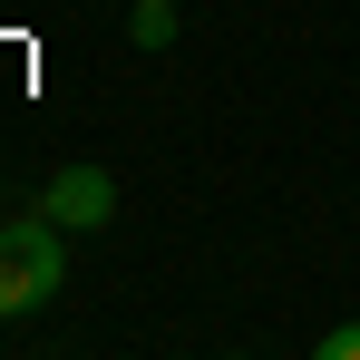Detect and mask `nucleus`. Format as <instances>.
Returning a JSON list of instances; mask_svg holds the SVG:
<instances>
[{
    "label": "nucleus",
    "instance_id": "f257e3e1",
    "mask_svg": "<svg viewBox=\"0 0 360 360\" xmlns=\"http://www.w3.org/2000/svg\"><path fill=\"white\" fill-rule=\"evenodd\" d=\"M59 283H68V224H49V214H20V224H0V321L39 311Z\"/></svg>",
    "mask_w": 360,
    "mask_h": 360
},
{
    "label": "nucleus",
    "instance_id": "f03ea898",
    "mask_svg": "<svg viewBox=\"0 0 360 360\" xmlns=\"http://www.w3.org/2000/svg\"><path fill=\"white\" fill-rule=\"evenodd\" d=\"M39 214L68 224V234H98V224L117 214V176H108V166H59L49 195H39Z\"/></svg>",
    "mask_w": 360,
    "mask_h": 360
},
{
    "label": "nucleus",
    "instance_id": "7ed1b4c3",
    "mask_svg": "<svg viewBox=\"0 0 360 360\" xmlns=\"http://www.w3.org/2000/svg\"><path fill=\"white\" fill-rule=\"evenodd\" d=\"M127 39H136V49H166V39H176V0H136Z\"/></svg>",
    "mask_w": 360,
    "mask_h": 360
},
{
    "label": "nucleus",
    "instance_id": "20e7f679",
    "mask_svg": "<svg viewBox=\"0 0 360 360\" xmlns=\"http://www.w3.org/2000/svg\"><path fill=\"white\" fill-rule=\"evenodd\" d=\"M321 360H360V321H331L321 331Z\"/></svg>",
    "mask_w": 360,
    "mask_h": 360
}]
</instances>
